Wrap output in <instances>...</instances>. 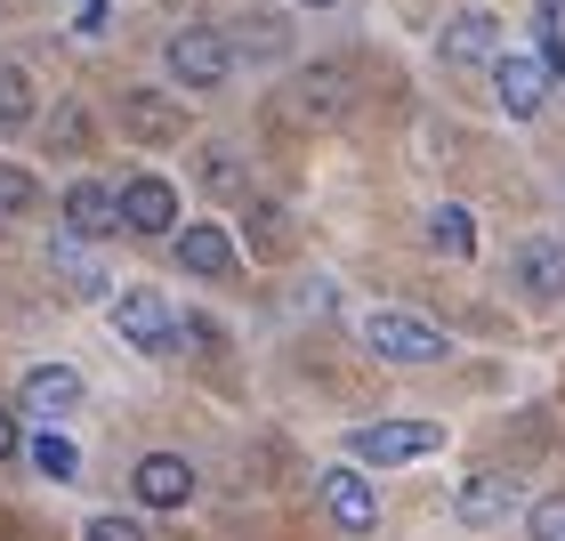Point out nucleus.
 I'll return each mask as SVG.
<instances>
[{"mask_svg": "<svg viewBox=\"0 0 565 541\" xmlns=\"http://www.w3.org/2000/svg\"><path fill=\"white\" fill-rule=\"evenodd\" d=\"M202 187H211V194H235V202H250V170H243V153L226 146V138H202Z\"/></svg>", "mask_w": 565, "mask_h": 541, "instance_id": "nucleus-22", "label": "nucleus"}, {"mask_svg": "<svg viewBox=\"0 0 565 541\" xmlns=\"http://www.w3.org/2000/svg\"><path fill=\"white\" fill-rule=\"evenodd\" d=\"M106 323H114V340L138 348V356H178V348H186V340H178V307L162 291H146V283H130V291L106 299Z\"/></svg>", "mask_w": 565, "mask_h": 541, "instance_id": "nucleus-3", "label": "nucleus"}, {"mask_svg": "<svg viewBox=\"0 0 565 541\" xmlns=\"http://www.w3.org/2000/svg\"><path fill=\"white\" fill-rule=\"evenodd\" d=\"M525 533H533V541H565V494H542V501H533V509H525Z\"/></svg>", "mask_w": 565, "mask_h": 541, "instance_id": "nucleus-29", "label": "nucleus"}, {"mask_svg": "<svg viewBox=\"0 0 565 541\" xmlns=\"http://www.w3.org/2000/svg\"><path fill=\"white\" fill-rule=\"evenodd\" d=\"M194 485H202V477H194V460H186V453H146L138 469H130V494H138L146 509H186V501H194Z\"/></svg>", "mask_w": 565, "mask_h": 541, "instance_id": "nucleus-17", "label": "nucleus"}, {"mask_svg": "<svg viewBox=\"0 0 565 541\" xmlns=\"http://www.w3.org/2000/svg\"><path fill=\"white\" fill-rule=\"evenodd\" d=\"M24 453V428H17V404H0V460Z\"/></svg>", "mask_w": 565, "mask_h": 541, "instance_id": "nucleus-31", "label": "nucleus"}, {"mask_svg": "<svg viewBox=\"0 0 565 541\" xmlns=\"http://www.w3.org/2000/svg\"><path fill=\"white\" fill-rule=\"evenodd\" d=\"M121 130L138 146H178L186 138V89H121Z\"/></svg>", "mask_w": 565, "mask_h": 541, "instance_id": "nucleus-14", "label": "nucleus"}, {"mask_svg": "<svg viewBox=\"0 0 565 541\" xmlns=\"http://www.w3.org/2000/svg\"><path fill=\"white\" fill-rule=\"evenodd\" d=\"M82 396H89V380L73 364H33L17 380V404L33 412V421H65V412H82Z\"/></svg>", "mask_w": 565, "mask_h": 541, "instance_id": "nucleus-16", "label": "nucleus"}, {"mask_svg": "<svg viewBox=\"0 0 565 541\" xmlns=\"http://www.w3.org/2000/svg\"><path fill=\"white\" fill-rule=\"evenodd\" d=\"M178 211H186V202H178V187L162 170H130V178H121V226H130V235L170 243L178 235Z\"/></svg>", "mask_w": 565, "mask_h": 541, "instance_id": "nucleus-7", "label": "nucleus"}, {"mask_svg": "<svg viewBox=\"0 0 565 541\" xmlns=\"http://www.w3.org/2000/svg\"><path fill=\"white\" fill-rule=\"evenodd\" d=\"M57 226L82 243H106V235H130L121 226V187H106V178H73V187L57 194Z\"/></svg>", "mask_w": 565, "mask_h": 541, "instance_id": "nucleus-9", "label": "nucleus"}, {"mask_svg": "<svg viewBox=\"0 0 565 541\" xmlns=\"http://www.w3.org/2000/svg\"><path fill=\"white\" fill-rule=\"evenodd\" d=\"M49 267L65 275V291H73V299H97V307L114 299V283H106V267H97L89 251H82V235H57V243H49Z\"/></svg>", "mask_w": 565, "mask_h": 541, "instance_id": "nucleus-19", "label": "nucleus"}, {"mask_svg": "<svg viewBox=\"0 0 565 541\" xmlns=\"http://www.w3.org/2000/svg\"><path fill=\"white\" fill-rule=\"evenodd\" d=\"M299 9H340V0H299Z\"/></svg>", "mask_w": 565, "mask_h": 541, "instance_id": "nucleus-32", "label": "nucleus"}, {"mask_svg": "<svg viewBox=\"0 0 565 541\" xmlns=\"http://www.w3.org/2000/svg\"><path fill=\"white\" fill-rule=\"evenodd\" d=\"M235 33H226V24H178V33L162 41V73L186 97H218L226 82H235Z\"/></svg>", "mask_w": 565, "mask_h": 541, "instance_id": "nucleus-1", "label": "nucleus"}, {"mask_svg": "<svg viewBox=\"0 0 565 541\" xmlns=\"http://www.w3.org/2000/svg\"><path fill=\"white\" fill-rule=\"evenodd\" d=\"M533 33H542V57H550V73L565 82V0H542V9H533Z\"/></svg>", "mask_w": 565, "mask_h": 541, "instance_id": "nucleus-25", "label": "nucleus"}, {"mask_svg": "<svg viewBox=\"0 0 565 541\" xmlns=\"http://www.w3.org/2000/svg\"><path fill=\"white\" fill-rule=\"evenodd\" d=\"M484 82H493V106L509 114V121H533L550 106V57H533V49H501L493 65H484Z\"/></svg>", "mask_w": 565, "mask_h": 541, "instance_id": "nucleus-5", "label": "nucleus"}, {"mask_svg": "<svg viewBox=\"0 0 565 541\" xmlns=\"http://www.w3.org/2000/svg\"><path fill=\"white\" fill-rule=\"evenodd\" d=\"M420 243L436 251V259H477V219L460 211V202H428V219H420Z\"/></svg>", "mask_w": 565, "mask_h": 541, "instance_id": "nucleus-18", "label": "nucleus"}, {"mask_svg": "<svg viewBox=\"0 0 565 541\" xmlns=\"http://www.w3.org/2000/svg\"><path fill=\"white\" fill-rule=\"evenodd\" d=\"M106 24H114V0H82V17H73V33H82V41H106Z\"/></svg>", "mask_w": 565, "mask_h": 541, "instance_id": "nucleus-30", "label": "nucleus"}, {"mask_svg": "<svg viewBox=\"0 0 565 541\" xmlns=\"http://www.w3.org/2000/svg\"><path fill=\"white\" fill-rule=\"evenodd\" d=\"M49 146H57V153H89V114L73 106V97L49 114Z\"/></svg>", "mask_w": 565, "mask_h": 541, "instance_id": "nucleus-26", "label": "nucleus"}, {"mask_svg": "<svg viewBox=\"0 0 565 541\" xmlns=\"http://www.w3.org/2000/svg\"><path fill=\"white\" fill-rule=\"evenodd\" d=\"M348 106H355V73L348 65H307L291 89H282V114L291 121H348Z\"/></svg>", "mask_w": 565, "mask_h": 541, "instance_id": "nucleus-11", "label": "nucleus"}, {"mask_svg": "<svg viewBox=\"0 0 565 541\" xmlns=\"http://www.w3.org/2000/svg\"><path fill=\"white\" fill-rule=\"evenodd\" d=\"M41 121V97H33V73H24L17 57H0V138L33 130Z\"/></svg>", "mask_w": 565, "mask_h": 541, "instance_id": "nucleus-21", "label": "nucleus"}, {"mask_svg": "<svg viewBox=\"0 0 565 541\" xmlns=\"http://www.w3.org/2000/svg\"><path fill=\"white\" fill-rule=\"evenodd\" d=\"M226 33H235V49H243V57H282V49H291L282 17H259V9H250L243 24H226Z\"/></svg>", "mask_w": 565, "mask_h": 541, "instance_id": "nucleus-23", "label": "nucleus"}, {"mask_svg": "<svg viewBox=\"0 0 565 541\" xmlns=\"http://www.w3.org/2000/svg\"><path fill=\"white\" fill-rule=\"evenodd\" d=\"M82 541H153L138 518H121V509H97V518L82 526Z\"/></svg>", "mask_w": 565, "mask_h": 541, "instance_id": "nucleus-28", "label": "nucleus"}, {"mask_svg": "<svg viewBox=\"0 0 565 541\" xmlns=\"http://www.w3.org/2000/svg\"><path fill=\"white\" fill-rule=\"evenodd\" d=\"M243 251H250V259H291V251H299V211H291V202H282V194H250L243 202Z\"/></svg>", "mask_w": 565, "mask_h": 541, "instance_id": "nucleus-15", "label": "nucleus"}, {"mask_svg": "<svg viewBox=\"0 0 565 541\" xmlns=\"http://www.w3.org/2000/svg\"><path fill=\"white\" fill-rule=\"evenodd\" d=\"M355 340H364V356H380V364H404V372H428V364H445V356H452L445 323L413 316V307H372V316L355 323Z\"/></svg>", "mask_w": 565, "mask_h": 541, "instance_id": "nucleus-2", "label": "nucleus"}, {"mask_svg": "<svg viewBox=\"0 0 565 541\" xmlns=\"http://www.w3.org/2000/svg\"><path fill=\"white\" fill-rule=\"evenodd\" d=\"M178 340H186L194 356H218V348H226V323H218V316H202V307H194V316H178Z\"/></svg>", "mask_w": 565, "mask_h": 541, "instance_id": "nucleus-27", "label": "nucleus"}, {"mask_svg": "<svg viewBox=\"0 0 565 541\" xmlns=\"http://www.w3.org/2000/svg\"><path fill=\"white\" fill-rule=\"evenodd\" d=\"M348 453L364 469H404V460L445 453V428L436 421H364V428H348Z\"/></svg>", "mask_w": 565, "mask_h": 541, "instance_id": "nucleus-4", "label": "nucleus"}, {"mask_svg": "<svg viewBox=\"0 0 565 541\" xmlns=\"http://www.w3.org/2000/svg\"><path fill=\"white\" fill-rule=\"evenodd\" d=\"M41 211V178L24 162H0V219H33Z\"/></svg>", "mask_w": 565, "mask_h": 541, "instance_id": "nucleus-24", "label": "nucleus"}, {"mask_svg": "<svg viewBox=\"0 0 565 541\" xmlns=\"http://www.w3.org/2000/svg\"><path fill=\"white\" fill-rule=\"evenodd\" d=\"M509 291L525 307H557L565 299V235H525L509 251Z\"/></svg>", "mask_w": 565, "mask_h": 541, "instance_id": "nucleus-8", "label": "nucleus"}, {"mask_svg": "<svg viewBox=\"0 0 565 541\" xmlns=\"http://www.w3.org/2000/svg\"><path fill=\"white\" fill-rule=\"evenodd\" d=\"M509 49V24L493 9H452L445 24H436V57H445L452 73H484Z\"/></svg>", "mask_w": 565, "mask_h": 541, "instance_id": "nucleus-6", "label": "nucleus"}, {"mask_svg": "<svg viewBox=\"0 0 565 541\" xmlns=\"http://www.w3.org/2000/svg\"><path fill=\"white\" fill-rule=\"evenodd\" d=\"M323 509H331V526L340 533H380V485L364 477V460H331L323 469Z\"/></svg>", "mask_w": 565, "mask_h": 541, "instance_id": "nucleus-10", "label": "nucleus"}, {"mask_svg": "<svg viewBox=\"0 0 565 541\" xmlns=\"http://www.w3.org/2000/svg\"><path fill=\"white\" fill-rule=\"evenodd\" d=\"M170 259L186 267V275H202V283H226V275L243 267V243L226 235V226H211V219H186L170 235Z\"/></svg>", "mask_w": 565, "mask_h": 541, "instance_id": "nucleus-12", "label": "nucleus"}, {"mask_svg": "<svg viewBox=\"0 0 565 541\" xmlns=\"http://www.w3.org/2000/svg\"><path fill=\"white\" fill-rule=\"evenodd\" d=\"M24 460H33V477H49V485H73V477H82V445H73L57 421H41L33 436H24Z\"/></svg>", "mask_w": 565, "mask_h": 541, "instance_id": "nucleus-20", "label": "nucleus"}, {"mask_svg": "<svg viewBox=\"0 0 565 541\" xmlns=\"http://www.w3.org/2000/svg\"><path fill=\"white\" fill-rule=\"evenodd\" d=\"M509 509H518V477L509 469H469L452 485V526H469V533L509 526Z\"/></svg>", "mask_w": 565, "mask_h": 541, "instance_id": "nucleus-13", "label": "nucleus"}]
</instances>
